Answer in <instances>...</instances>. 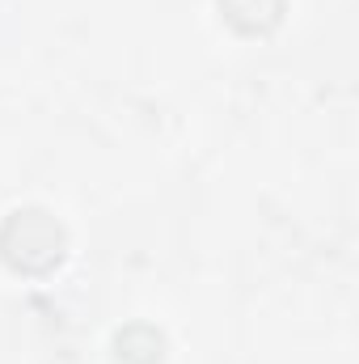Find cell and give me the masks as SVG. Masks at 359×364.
I'll return each instance as SVG.
<instances>
[{
	"mask_svg": "<svg viewBox=\"0 0 359 364\" xmlns=\"http://www.w3.org/2000/svg\"><path fill=\"white\" fill-rule=\"evenodd\" d=\"M0 255L17 272H47L64 259V229L43 208H21L0 233Z\"/></svg>",
	"mask_w": 359,
	"mask_h": 364,
	"instance_id": "cell-1",
	"label": "cell"
},
{
	"mask_svg": "<svg viewBox=\"0 0 359 364\" xmlns=\"http://www.w3.org/2000/svg\"><path fill=\"white\" fill-rule=\"evenodd\" d=\"M220 9H224V17H228L237 30L258 34V30H270V26L279 21L283 0H220Z\"/></svg>",
	"mask_w": 359,
	"mask_h": 364,
	"instance_id": "cell-2",
	"label": "cell"
}]
</instances>
